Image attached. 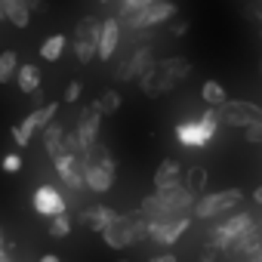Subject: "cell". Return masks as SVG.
<instances>
[{
    "mask_svg": "<svg viewBox=\"0 0 262 262\" xmlns=\"http://www.w3.org/2000/svg\"><path fill=\"white\" fill-rule=\"evenodd\" d=\"M80 93H83V83H80V80H71V83H68V90H65V96H62V99H65V102H68V105H71V102H77V99H80Z\"/></svg>",
    "mask_w": 262,
    "mask_h": 262,
    "instance_id": "31",
    "label": "cell"
},
{
    "mask_svg": "<svg viewBox=\"0 0 262 262\" xmlns=\"http://www.w3.org/2000/svg\"><path fill=\"white\" fill-rule=\"evenodd\" d=\"M0 241H4V228H0Z\"/></svg>",
    "mask_w": 262,
    "mask_h": 262,
    "instance_id": "39",
    "label": "cell"
},
{
    "mask_svg": "<svg viewBox=\"0 0 262 262\" xmlns=\"http://www.w3.org/2000/svg\"><path fill=\"white\" fill-rule=\"evenodd\" d=\"M68 234H71V216L65 210L50 216V237H68Z\"/></svg>",
    "mask_w": 262,
    "mask_h": 262,
    "instance_id": "26",
    "label": "cell"
},
{
    "mask_svg": "<svg viewBox=\"0 0 262 262\" xmlns=\"http://www.w3.org/2000/svg\"><path fill=\"white\" fill-rule=\"evenodd\" d=\"M219 123L225 126H247L253 120H262V105L250 102V99H225L222 105H216Z\"/></svg>",
    "mask_w": 262,
    "mask_h": 262,
    "instance_id": "5",
    "label": "cell"
},
{
    "mask_svg": "<svg viewBox=\"0 0 262 262\" xmlns=\"http://www.w3.org/2000/svg\"><path fill=\"white\" fill-rule=\"evenodd\" d=\"M4 19L16 28H28L31 25V10L25 0H4Z\"/></svg>",
    "mask_w": 262,
    "mask_h": 262,
    "instance_id": "18",
    "label": "cell"
},
{
    "mask_svg": "<svg viewBox=\"0 0 262 262\" xmlns=\"http://www.w3.org/2000/svg\"><path fill=\"white\" fill-rule=\"evenodd\" d=\"M40 80H43V74H40V65H34V62H25V65H19V68H16V83H19V90H22L25 96H34V93H40Z\"/></svg>",
    "mask_w": 262,
    "mask_h": 262,
    "instance_id": "17",
    "label": "cell"
},
{
    "mask_svg": "<svg viewBox=\"0 0 262 262\" xmlns=\"http://www.w3.org/2000/svg\"><path fill=\"white\" fill-rule=\"evenodd\" d=\"M114 173H117L114 158L111 161H102V164H83V185L90 191H96V194H105L114 185Z\"/></svg>",
    "mask_w": 262,
    "mask_h": 262,
    "instance_id": "8",
    "label": "cell"
},
{
    "mask_svg": "<svg viewBox=\"0 0 262 262\" xmlns=\"http://www.w3.org/2000/svg\"><path fill=\"white\" fill-rule=\"evenodd\" d=\"M16 68H19L16 50H4V53H0V83H10L16 77Z\"/></svg>",
    "mask_w": 262,
    "mask_h": 262,
    "instance_id": "25",
    "label": "cell"
},
{
    "mask_svg": "<svg viewBox=\"0 0 262 262\" xmlns=\"http://www.w3.org/2000/svg\"><path fill=\"white\" fill-rule=\"evenodd\" d=\"M99 4H108V0H99Z\"/></svg>",
    "mask_w": 262,
    "mask_h": 262,
    "instance_id": "40",
    "label": "cell"
},
{
    "mask_svg": "<svg viewBox=\"0 0 262 262\" xmlns=\"http://www.w3.org/2000/svg\"><path fill=\"white\" fill-rule=\"evenodd\" d=\"M96 37H99V22L96 19H80L74 25L71 47H74V59L80 65H90L96 59Z\"/></svg>",
    "mask_w": 262,
    "mask_h": 262,
    "instance_id": "6",
    "label": "cell"
},
{
    "mask_svg": "<svg viewBox=\"0 0 262 262\" xmlns=\"http://www.w3.org/2000/svg\"><path fill=\"white\" fill-rule=\"evenodd\" d=\"M188 74H191V62L185 56H173V59H164V62H151L142 71L139 86L148 99H161L176 86V80H185Z\"/></svg>",
    "mask_w": 262,
    "mask_h": 262,
    "instance_id": "1",
    "label": "cell"
},
{
    "mask_svg": "<svg viewBox=\"0 0 262 262\" xmlns=\"http://www.w3.org/2000/svg\"><path fill=\"white\" fill-rule=\"evenodd\" d=\"M31 207H34V213H37V216L50 219V216H56V213H62V210H65V198H62L53 185H40V188H34Z\"/></svg>",
    "mask_w": 262,
    "mask_h": 262,
    "instance_id": "14",
    "label": "cell"
},
{
    "mask_svg": "<svg viewBox=\"0 0 262 262\" xmlns=\"http://www.w3.org/2000/svg\"><path fill=\"white\" fill-rule=\"evenodd\" d=\"M173 16H179V7L173 0H151L148 7H142V31L145 28H158L164 22H170Z\"/></svg>",
    "mask_w": 262,
    "mask_h": 262,
    "instance_id": "15",
    "label": "cell"
},
{
    "mask_svg": "<svg viewBox=\"0 0 262 262\" xmlns=\"http://www.w3.org/2000/svg\"><path fill=\"white\" fill-rule=\"evenodd\" d=\"M102 241L111 247V250H126L133 244V228H129V213H114L111 222L99 231Z\"/></svg>",
    "mask_w": 262,
    "mask_h": 262,
    "instance_id": "9",
    "label": "cell"
},
{
    "mask_svg": "<svg viewBox=\"0 0 262 262\" xmlns=\"http://www.w3.org/2000/svg\"><path fill=\"white\" fill-rule=\"evenodd\" d=\"M62 151H65V155H83V145H80L77 133H65V139H62Z\"/></svg>",
    "mask_w": 262,
    "mask_h": 262,
    "instance_id": "29",
    "label": "cell"
},
{
    "mask_svg": "<svg viewBox=\"0 0 262 262\" xmlns=\"http://www.w3.org/2000/svg\"><path fill=\"white\" fill-rule=\"evenodd\" d=\"M0 262H7V250H4V241H0Z\"/></svg>",
    "mask_w": 262,
    "mask_h": 262,
    "instance_id": "38",
    "label": "cell"
},
{
    "mask_svg": "<svg viewBox=\"0 0 262 262\" xmlns=\"http://www.w3.org/2000/svg\"><path fill=\"white\" fill-rule=\"evenodd\" d=\"M155 194H158V201L167 207V210H173V213H188L191 207H194V191L188 188V185H182V182H173V185H167V188H155Z\"/></svg>",
    "mask_w": 262,
    "mask_h": 262,
    "instance_id": "10",
    "label": "cell"
},
{
    "mask_svg": "<svg viewBox=\"0 0 262 262\" xmlns=\"http://www.w3.org/2000/svg\"><path fill=\"white\" fill-rule=\"evenodd\" d=\"M120 105H123V99H120V93H117V90H102L93 108H96L102 117H108V114H117V111H120Z\"/></svg>",
    "mask_w": 262,
    "mask_h": 262,
    "instance_id": "22",
    "label": "cell"
},
{
    "mask_svg": "<svg viewBox=\"0 0 262 262\" xmlns=\"http://www.w3.org/2000/svg\"><path fill=\"white\" fill-rule=\"evenodd\" d=\"M170 22H173V25H170L173 37H182V34H188V19H182V16H173Z\"/></svg>",
    "mask_w": 262,
    "mask_h": 262,
    "instance_id": "32",
    "label": "cell"
},
{
    "mask_svg": "<svg viewBox=\"0 0 262 262\" xmlns=\"http://www.w3.org/2000/svg\"><path fill=\"white\" fill-rule=\"evenodd\" d=\"M0 167H4V173H19V170H22V158H19V155H4Z\"/></svg>",
    "mask_w": 262,
    "mask_h": 262,
    "instance_id": "30",
    "label": "cell"
},
{
    "mask_svg": "<svg viewBox=\"0 0 262 262\" xmlns=\"http://www.w3.org/2000/svg\"><path fill=\"white\" fill-rule=\"evenodd\" d=\"M244 139L250 145H262V120H253V123L244 126Z\"/></svg>",
    "mask_w": 262,
    "mask_h": 262,
    "instance_id": "28",
    "label": "cell"
},
{
    "mask_svg": "<svg viewBox=\"0 0 262 262\" xmlns=\"http://www.w3.org/2000/svg\"><path fill=\"white\" fill-rule=\"evenodd\" d=\"M53 167H56V173H59V179L68 185V188H80L83 185V161H80V155H56L53 158Z\"/></svg>",
    "mask_w": 262,
    "mask_h": 262,
    "instance_id": "12",
    "label": "cell"
},
{
    "mask_svg": "<svg viewBox=\"0 0 262 262\" xmlns=\"http://www.w3.org/2000/svg\"><path fill=\"white\" fill-rule=\"evenodd\" d=\"M111 216H114V210H111V207H90V210L80 216V222H83L90 231H96V234H99V231L111 222Z\"/></svg>",
    "mask_w": 262,
    "mask_h": 262,
    "instance_id": "21",
    "label": "cell"
},
{
    "mask_svg": "<svg viewBox=\"0 0 262 262\" xmlns=\"http://www.w3.org/2000/svg\"><path fill=\"white\" fill-rule=\"evenodd\" d=\"M25 4H28L31 13H34V10H43V0H25Z\"/></svg>",
    "mask_w": 262,
    "mask_h": 262,
    "instance_id": "35",
    "label": "cell"
},
{
    "mask_svg": "<svg viewBox=\"0 0 262 262\" xmlns=\"http://www.w3.org/2000/svg\"><path fill=\"white\" fill-rule=\"evenodd\" d=\"M179 176H182V164L179 161H173V158H167L158 170H155V188H167V185H173V182H179Z\"/></svg>",
    "mask_w": 262,
    "mask_h": 262,
    "instance_id": "20",
    "label": "cell"
},
{
    "mask_svg": "<svg viewBox=\"0 0 262 262\" xmlns=\"http://www.w3.org/2000/svg\"><path fill=\"white\" fill-rule=\"evenodd\" d=\"M65 43H68L65 34H50V37L40 43V59H43V62H56V59L65 53Z\"/></svg>",
    "mask_w": 262,
    "mask_h": 262,
    "instance_id": "23",
    "label": "cell"
},
{
    "mask_svg": "<svg viewBox=\"0 0 262 262\" xmlns=\"http://www.w3.org/2000/svg\"><path fill=\"white\" fill-rule=\"evenodd\" d=\"M253 201H256V204H259V207H262V185H259V188H256V191H253Z\"/></svg>",
    "mask_w": 262,
    "mask_h": 262,
    "instance_id": "37",
    "label": "cell"
},
{
    "mask_svg": "<svg viewBox=\"0 0 262 262\" xmlns=\"http://www.w3.org/2000/svg\"><path fill=\"white\" fill-rule=\"evenodd\" d=\"M185 185H188L191 191L204 188V185H207V170H204V167H191V170H188V182H185Z\"/></svg>",
    "mask_w": 262,
    "mask_h": 262,
    "instance_id": "27",
    "label": "cell"
},
{
    "mask_svg": "<svg viewBox=\"0 0 262 262\" xmlns=\"http://www.w3.org/2000/svg\"><path fill=\"white\" fill-rule=\"evenodd\" d=\"M201 99L210 102V105H222V102L228 99V90H225L219 80H204V86H201Z\"/></svg>",
    "mask_w": 262,
    "mask_h": 262,
    "instance_id": "24",
    "label": "cell"
},
{
    "mask_svg": "<svg viewBox=\"0 0 262 262\" xmlns=\"http://www.w3.org/2000/svg\"><path fill=\"white\" fill-rule=\"evenodd\" d=\"M99 129H102V114H99L96 108H86V111L77 117V126H74V133H77L80 145L86 148L90 142H96V139H99Z\"/></svg>",
    "mask_w": 262,
    "mask_h": 262,
    "instance_id": "16",
    "label": "cell"
},
{
    "mask_svg": "<svg viewBox=\"0 0 262 262\" xmlns=\"http://www.w3.org/2000/svg\"><path fill=\"white\" fill-rule=\"evenodd\" d=\"M40 139H43V151H47L50 158H56V155H62V139H65V129H62L56 120H50L47 126H40Z\"/></svg>",
    "mask_w": 262,
    "mask_h": 262,
    "instance_id": "19",
    "label": "cell"
},
{
    "mask_svg": "<svg viewBox=\"0 0 262 262\" xmlns=\"http://www.w3.org/2000/svg\"><path fill=\"white\" fill-rule=\"evenodd\" d=\"M188 225H191L188 213H179V216L164 219V222H148V241H155L161 247H176V241L188 231Z\"/></svg>",
    "mask_w": 262,
    "mask_h": 262,
    "instance_id": "7",
    "label": "cell"
},
{
    "mask_svg": "<svg viewBox=\"0 0 262 262\" xmlns=\"http://www.w3.org/2000/svg\"><path fill=\"white\" fill-rule=\"evenodd\" d=\"M244 204V191L237 188H222V191H210L204 194L201 201H194V216L198 219H216V216H225L231 210H237Z\"/></svg>",
    "mask_w": 262,
    "mask_h": 262,
    "instance_id": "3",
    "label": "cell"
},
{
    "mask_svg": "<svg viewBox=\"0 0 262 262\" xmlns=\"http://www.w3.org/2000/svg\"><path fill=\"white\" fill-rule=\"evenodd\" d=\"M253 225H256V222H253V216H250V213H234V210H231V213H225V219L210 231L207 244H210V247H216V250L225 256L228 244H231L237 234H244L247 228H253Z\"/></svg>",
    "mask_w": 262,
    "mask_h": 262,
    "instance_id": "4",
    "label": "cell"
},
{
    "mask_svg": "<svg viewBox=\"0 0 262 262\" xmlns=\"http://www.w3.org/2000/svg\"><path fill=\"white\" fill-rule=\"evenodd\" d=\"M151 262H176V256H173V253H161V256H155Z\"/></svg>",
    "mask_w": 262,
    "mask_h": 262,
    "instance_id": "34",
    "label": "cell"
},
{
    "mask_svg": "<svg viewBox=\"0 0 262 262\" xmlns=\"http://www.w3.org/2000/svg\"><path fill=\"white\" fill-rule=\"evenodd\" d=\"M148 4H151V0H120L123 10H126V7H129V10H142V7H148Z\"/></svg>",
    "mask_w": 262,
    "mask_h": 262,
    "instance_id": "33",
    "label": "cell"
},
{
    "mask_svg": "<svg viewBox=\"0 0 262 262\" xmlns=\"http://www.w3.org/2000/svg\"><path fill=\"white\" fill-rule=\"evenodd\" d=\"M40 262H59V256H56V253H43Z\"/></svg>",
    "mask_w": 262,
    "mask_h": 262,
    "instance_id": "36",
    "label": "cell"
},
{
    "mask_svg": "<svg viewBox=\"0 0 262 262\" xmlns=\"http://www.w3.org/2000/svg\"><path fill=\"white\" fill-rule=\"evenodd\" d=\"M216 129H219V114L216 108H207L198 120H182L176 126V142L185 148H204L216 136Z\"/></svg>",
    "mask_w": 262,
    "mask_h": 262,
    "instance_id": "2",
    "label": "cell"
},
{
    "mask_svg": "<svg viewBox=\"0 0 262 262\" xmlns=\"http://www.w3.org/2000/svg\"><path fill=\"white\" fill-rule=\"evenodd\" d=\"M151 62H155L151 47H136V53H133V56H129L123 65H117V68H114V77H117V80H139V77H142V71H145Z\"/></svg>",
    "mask_w": 262,
    "mask_h": 262,
    "instance_id": "13",
    "label": "cell"
},
{
    "mask_svg": "<svg viewBox=\"0 0 262 262\" xmlns=\"http://www.w3.org/2000/svg\"><path fill=\"white\" fill-rule=\"evenodd\" d=\"M117 43H120V22L117 16H108L99 22V37H96V59L108 62L114 53H117Z\"/></svg>",
    "mask_w": 262,
    "mask_h": 262,
    "instance_id": "11",
    "label": "cell"
}]
</instances>
